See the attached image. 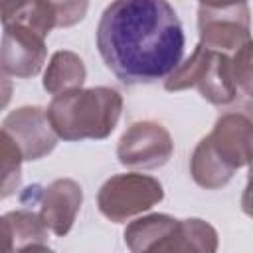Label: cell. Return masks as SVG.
<instances>
[{
  "instance_id": "6da1fadb",
  "label": "cell",
  "mask_w": 253,
  "mask_h": 253,
  "mask_svg": "<svg viewBox=\"0 0 253 253\" xmlns=\"http://www.w3.org/2000/svg\"><path fill=\"white\" fill-rule=\"evenodd\" d=\"M97 47L121 83L146 85L178 67L186 38L168 0H113L101 14Z\"/></svg>"
},
{
  "instance_id": "7a4b0ae2",
  "label": "cell",
  "mask_w": 253,
  "mask_h": 253,
  "mask_svg": "<svg viewBox=\"0 0 253 253\" xmlns=\"http://www.w3.org/2000/svg\"><path fill=\"white\" fill-rule=\"evenodd\" d=\"M253 125L243 113L221 115L211 132L206 134L194 148L190 158V174L194 182L206 190L225 186L237 168L251 160Z\"/></svg>"
},
{
  "instance_id": "3957f363",
  "label": "cell",
  "mask_w": 253,
  "mask_h": 253,
  "mask_svg": "<svg viewBox=\"0 0 253 253\" xmlns=\"http://www.w3.org/2000/svg\"><path fill=\"white\" fill-rule=\"evenodd\" d=\"M123 97L111 87L69 89L53 95L45 109L51 128L63 140H103L121 117Z\"/></svg>"
},
{
  "instance_id": "277c9868",
  "label": "cell",
  "mask_w": 253,
  "mask_h": 253,
  "mask_svg": "<svg viewBox=\"0 0 253 253\" xmlns=\"http://www.w3.org/2000/svg\"><path fill=\"white\" fill-rule=\"evenodd\" d=\"M125 243L130 251H200L217 249V231L204 219H174L166 213H152L130 221L125 229Z\"/></svg>"
},
{
  "instance_id": "5b68a950",
  "label": "cell",
  "mask_w": 253,
  "mask_h": 253,
  "mask_svg": "<svg viewBox=\"0 0 253 253\" xmlns=\"http://www.w3.org/2000/svg\"><path fill=\"white\" fill-rule=\"evenodd\" d=\"M166 91L198 89L211 105H229L237 99V85L231 69V53L211 51L196 45L194 53L164 79Z\"/></svg>"
},
{
  "instance_id": "8992f818",
  "label": "cell",
  "mask_w": 253,
  "mask_h": 253,
  "mask_svg": "<svg viewBox=\"0 0 253 253\" xmlns=\"http://www.w3.org/2000/svg\"><path fill=\"white\" fill-rule=\"evenodd\" d=\"M164 198L162 184L146 174L128 172L111 176L97 194L99 211L113 223L128 221L148 211Z\"/></svg>"
},
{
  "instance_id": "52a82bcc",
  "label": "cell",
  "mask_w": 253,
  "mask_h": 253,
  "mask_svg": "<svg viewBox=\"0 0 253 253\" xmlns=\"http://www.w3.org/2000/svg\"><path fill=\"white\" fill-rule=\"evenodd\" d=\"M198 34H200V45L211 51H219V53L237 51L239 47L251 42L247 2L221 6V8L200 4Z\"/></svg>"
},
{
  "instance_id": "ba28073f",
  "label": "cell",
  "mask_w": 253,
  "mask_h": 253,
  "mask_svg": "<svg viewBox=\"0 0 253 253\" xmlns=\"http://www.w3.org/2000/svg\"><path fill=\"white\" fill-rule=\"evenodd\" d=\"M174 154V140L156 121H136L121 136L117 158L128 168H160Z\"/></svg>"
},
{
  "instance_id": "9c48e42d",
  "label": "cell",
  "mask_w": 253,
  "mask_h": 253,
  "mask_svg": "<svg viewBox=\"0 0 253 253\" xmlns=\"http://www.w3.org/2000/svg\"><path fill=\"white\" fill-rule=\"evenodd\" d=\"M2 128L14 138L24 160H40L57 144V134L42 107L26 105L12 111L4 119Z\"/></svg>"
},
{
  "instance_id": "30bf717a",
  "label": "cell",
  "mask_w": 253,
  "mask_h": 253,
  "mask_svg": "<svg viewBox=\"0 0 253 253\" xmlns=\"http://www.w3.org/2000/svg\"><path fill=\"white\" fill-rule=\"evenodd\" d=\"M45 59V38L18 24L4 26L0 40V69L16 77H34L42 71Z\"/></svg>"
},
{
  "instance_id": "8fae6325",
  "label": "cell",
  "mask_w": 253,
  "mask_h": 253,
  "mask_svg": "<svg viewBox=\"0 0 253 253\" xmlns=\"http://www.w3.org/2000/svg\"><path fill=\"white\" fill-rule=\"evenodd\" d=\"M38 192V213L49 233L63 237L71 231L75 217L83 202L81 186L71 178H59L47 184L45 188L36 186Z\"/></svg>"
},
{
  "instance_id": "7c38bea8",
  "label": "cell",
  "mask_w": 253,
  "mask_h": 253,
  "mask_svg": "<svg viewBox=\"0 0 253 253\" xmlns=\"http://www.w3.org/2000/svg\"><path fill=\"white\" fill-rule=\"evenodd\" d=\"M85 79H87V67L83 59L69 49H59L51 55L45 67L43 89L49 95H57V93L81 87Z\"/></svg>"
},
{
  "instance_id": "4fadbf2b",
  "label": "cell",
  "mask_w": 253,
  "mask_h": 253,
  "mask_svg": "<svg viewBox=\"0 0 253 253\" xmlns=\"http://www.w3.org/2000/svg\"><path fill=\"white\" fill-rule=\"evenodd\" d=\"M10 225H12V237H14V249H47L49 243V229L42 221L40 213L30 208H20L6 213Z\"/></svg>"
},
{
  "instance_id": "5bb4252c",
  "label": "cell",
  "mask_w": 253,
  "mask_h": 253,
  "mask_svg": "<svg viewBox=\"0 0 253 253\" xmlns=\"http://www.w3.org/2000/svg\"><path fill=\"white\" fill-rule=\"evenodd\" d=\"M18 24L42 38H47L53 28H57V10L51 0H20L14 12L8 16L4 26Z\"/></svg>"
},
{
  "instance_id": "9a60e30c",
  "label": "cell",
  "mask_w": 253,
  "mask_h": 253,
  "mask_svg": "<svg viewBox=\"0 0 253 253\" xmlns=\"http://www.w3.org/2000/svg\"><path fill=\"white\" fill-rule=\"evenodd\" d=\"M24 156L14 138L0 128V200L12 196L22 180Z\"/></svg>"
},
{
  "instance_id": "2e32d148",
  "label": "cell",
  "mask_w": 253,
  "mask_h": 253,
  "mask_svg": "<svg viewBox=\"0 0 253 253\" xmlns=\"http://www.w3.org/2000/svg\"><path fill=\"white\" fill-rule=\"evenodd\" d=\"M231 69L237 91L245 97H251V83H253V69H251V42L231 53Z\"/></svg>"
},
{
  "instance_id": "e0dca14e",
  "label": "cell",
  "mask_w": 253,
  "mask_h": 253,
  "mask_svg": "<svg viewBox=\"0 0 253 253\" xmlns=\"http://www.w3.org/2000/svg\"><path fill=\"white\" fill-rule=\"evenodd\" d=\"M57 10V28H69L81 22L87 14L89 0H51Z\"/></svg>"
},
{
  "instance_id": "ac0fdd59",
  "label": "cell",
  "mask_w": 253,
  "mask_h": 253,
  "mask_svg": "<svg viewBox=\"0 0 253 253\" xmlns=\"http://www.w3.org/2000/svg\"><path fill=\"white\" fill-rule=\"evenodd\" d=\"M12 93H14V83L10 75L4 69H0V111L8 107V103L12 101Z\"/></svg>"
},
{
  "instance_id": "d6986e66",
  "label": "cell",
  "mask_w": 253,
  "mask_h": 253,
  "mask_svg": "<svg viewBox=\"0 0 253 253\" xmlns=\"http://www.w3.org/2000/svg\"><path fill=\"white\" fill-rule=\"evenodd\" d=\"M14 251V237H12V225L6 215L0 217V253Z\"/></svg>"
},
{
  "instance_id": "ffe728a7",
  "label": "cell",
  "mask_w": 253,
  "mask_h": 253,
  "mask_svg": "<svg viewBox=\"0 0 253 253\" xmlns=\"http://www.w3.org/2000/svg\"><path fill=\"white\" fill-rule=\"evenodd\" d=\"M20 0H0V22L4 24L8 20V16L14 12V8L18 6Z\"/></svg>"
},
{
  "instance_id": "44dd1931",
  "label": "cell",
  "mask_w": 253,
  "mask_h": 253,
  "mask_svg": "<svg viewBox=\"0 0 253 253\" xmlns=\"http://www.w3.org/2000/svg\"><path fill=\"white\" fill-rule=\"evenodd\" d=\"M202 6H213V8H221V6H233V4H243L247 0H198Z\"/></svg>"
}]
</instances>
